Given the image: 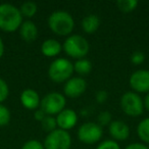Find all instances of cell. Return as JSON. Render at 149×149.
<instances>
[{"mask_svg":"<svg viewBox=\"0 0 149 149\" xmlns=\"http://www.w3.org/2000/svg\"><path fill=\"white\" fill-rule=\"evenodd\" d=\"M23 15L19 8L11 3L0 4V30L6 33L17 31L23 24Z\"/></svg>","mask_w":149,"mask_h":149,"instance_id":"obj_1","label":"cell"},{"mask_svg":"<svg viewBox=\"0 0 149 149\" xmlns=\"http://www.w3.org/2000/svg\"><path fill=\"white\" fill-rule=\"evenodd\" d=\"M47 24L49 29L57 36H70L74 29V19L65 10H55L48 17Z\"/></svg>","mask_w":149,"mask_h":149,"instance_id":"obj_2","label":"cell"},{"mask_svg":"<svg viewBox=\"0 0 149 149\" xmlns=\"http://www.w3.org/2000/svg\"><path fill=\"white\" fill-rule=\"evenodd\" d=\"M62 50L68 56L74 59L85 58L89 53L90 44L85 37L79 34H72L64 40L62 44Z\"/></svg>","mask_w":149,"mask_h":149,"instance_id":"obj_3","label":"cell"},{"mask_svg":"<svg viewBox=\"0 0 149 149\" xmlns=\"http://www.w3.org/2000/svg\"><path fill=\"white\" fill-rule=\"evenodd\" d=\"M74 63L68 58H55L48 68V77L54 83H65L74 74Z\"/></svg>","mask_w":149,"mask_h":149,"instance_id":"obj_4","label":"cell"},{"mask_svg":"<svg viewBox=\"0 0 149 149\" xmlns=\"http://www.w3.org/2000/svg\"><path fill=\"white\" fill-rule=\"evenodd\" d=\"M120 105L123 111L132 118L140 116L144 111L143 99L134 91H128L123 94L120 100Z\"/></svg>","mask_w":149,"mask_h":149,"instance_id":"obj_5","label":"cell"},{"mask_svg":"<svg viewBox=\"0 0 149 149\" xmlns=\"http://www.w3.org/2000/svg\"><path fill=\"white\" fill-rule=\"evenodd\" d=\"M66 98L59 92H49L41 98L40 107L47 116H56L61 110L65 108Z\"/></svg>","mask_w":149,"mask_h":149,"instance_id":"obj_6","label":"cell"},{"mask_svg":"<svg viewBox=\"0 0 149 149\" xmlns=\"http://www.w3.org/2000/svg\"><path fill=\"white\" fill-rule=\"evenodd\" d=\"M43 145L45 149H70L72 146V136L68 131L57 128L46 135Z\"/></svg>","mask_w":149,"mask_h":149,"instance_id":"obj_7","label":"cell"},{"mask_svg":"<svg viewBox=\"0 0 149 149\" xmlns=\"http://www.w3.org/2000/svg\"><path fill=\"white\" fill-rule=\"evenodd\" d=\"M77 136L82 143L94 144L101 140L103 136V128L95 122H86L79 127Z\"/></svg>","mask_w":149,"mask_h":149,"instance_id":"obj_8","label":"cell"},{"mask_svg":"<svg viewBox=\"0 0 149 149\" xmlns=\"http://www.w3.org/2000/svg\"><path fill=\"white\" fill-rule=\"evenodd\" d=\"M130 87L136 93H148L149 92V70H137L130 76Z\"/></svg>","mask_w":149,"mask_h":149,"instance_id":"obj_9","label":"cell"},{"mask_svg":"<svg viewBox=\"0 0 149 149\" xmlns=\"http://www.w3.org/2000/svg\"><path fill=\"white\" fill-rule=\"evenodd\" d=\"M87 89L86 80L82 77H72L63 85V95L70 98H78Z\"/></svg>","mask_w":149,"mask_h":149,"instance_id":"obj_10","label":"cell"},{"mask_svg":"<svg viewBox=\"0 0 149 149\" xmlns=\"http://www.w3.org/2000/svg\"><path fill=\"white\" fill-rule=\"evenodd\" d=\"M55 120L58 129L68 131L77 125L79 118H78V113L74 109L65 107L55 116Z\"/></svg>","mask_w":149,"mask_h":149,"instance_id":"obj_11","label":"cell"},{"mask_svg":"<svg viewBox=\"0 0 149 149\" xmlns=\"http://www.w3.org/2000/svg\"><path fill=\"white\" fill-rule=\"evenodd\" d=\"M108 132L112 140L116 142L126 141L130 137V127L120 120H112L108 126Z\"/></svg>","mask_w":149,"mask_h":149,"instance_id":"obj_12","label":"cell"},{"mask_svg":"<svg viewBox=\"0 0 149 149\" xmlns=\"http://www.w3.org/2000/svg\"><path fill=\"white\" fill-rule=\"evenodd\" d=\"M19 100H21L22 105L26 109L34 110V111L40 107V103H41V97L39 93L32 88H27L23 90L19 96Z\"/></svg>","mask_w":149,"mask_h":149,"instance_id":"obj_13","label":"cell"},{"mask_svg":"<svg viewBox=\"0 0 149 149\" xmlns=\"http://www.w3.org/2000/svg\"><path fill=\"white\" fill-rule=\"evenodd\" d=\"M19 36L24 41L31 43V42L35 41L38 37V27L33 21L31 19H27L24 21L23 24L21 25L19 29Z\"/></svg>","mask_w":149,"mask_h":149,"instance_id":"obj_14","label":"cell"},{"mask_svg":"<svg viewBox=\"0 0 149 149\" xmlns=\"http://www.w3.org/2000/svg\"><path fill=\"white\" fill-rule=\"evenodd\" d=\"M62 51V44L56 39L49 38L43 41L41 45V52L46 57H55Z\"/></svg>","mask_w":149,"mask_h":149,"instance_id":"obj_15","label":"cell"},{"mask_svg":"<svg viewBox=\"0 0 149 149\" xmlns=\"http://www.w3.org/2000/svg\"><path fill=\"white\" fill-rule=\"evenodd\" d=\"M82 29L87 34H94L100 27V19L95 13H90L84 17L81 22Z\"/></svg>","mask_w":149,"mask_h":149,"instance_id":"obj_16","label":"cell"},{"mask_svg":"<svg viewBox=\"0 0 149 149\" xmlns=\"http://www.w3.org/2000/svg\"><path fill=\"white\" fill-rule=\"evenodd\" d=\"M74 70L79 74V77L86 76L92 70V63L87 58L77 59L74 63Z\"/></svg>","mask_w":149,"mask_h":149,"instance_id":"obj_17","label":"cell"},{"mask_svg":"<svg viewBox=\"0 0 149 149\" xmlns=\"http://www.w3.org/2000/svg\"><path fill=\"white\" fill-rule=\"evenodd\" d=\"M137 135L140 140L149 144V118H145L137 126Z\"/></svg>","mask_w":149,"mask_h":149,"instance_id":"obj_18","label":"cell"},{"mask_svg":"<svg viewBox=\"0 0 149 149\" xmlns=\"http://www.w3.org/2000/svg\"><path fill=\"white\" fill-rule=\"evenodd\" d=\"M19 10H21L23 17H26L28 19H31V17H33L37 13L38 6L34 1H25V2L22 3Z\"/></svg>","mask_w":149,"mask_h":149,"instance_id":"obj_19","label":"cell"},{"mask_svg":"<svg viewBox=\"0 0 149 149\" xmlns=\"http://www.w3.org/2000/svg\"><path fill=\"white\" fill-rule=\"evenodd\" d=\"M139 2L137 0H118L116 6L123 13H131L137 8Z\"/></svg>","mask_w":149,"mask_h":149,"instance_id":"obj_20","label":"cell"},{"mask_svg":"<svg viewBox=\"0 0 149 149\" xmlns=\"http://www.w3.org/2000/svg\"><path fill=\"white\" fill-rule=\"evenodd\" d=\"M41 127L46 133H50L52 131L57 129V124H56L55 116H46V118L41 122Z\"/></svg>","mask_w":149,"mask_h":149,"instance_id":"obj_21","label":"cell"},{"mask_svg":"<svg viewBox=\"0 0 149 149\" xmlns=\"http://www.w3.org/2000/svg\"><path fill=\"white\" fill-rule=\"evenodd\" d=\"M11 120L10 110L5 105L0 103V127L7 126Z\"/></svg>","mask_w":149,"mask_h":149,"instance_id":"obj_22","label":"cell"},{"mask_svg":"<svg viewBox=\"0 0 149 149\" xmlns=\"http://www.w3.org/2000/svg\"><path fill=\"white\" fill-rule=\"evenodd\" d=\"M112 122V116L111 113L107 110H103L101 111L97 116V124L100 125L101 127L104 126H109V124Z\"/></svg>","mask_w":149,"mask_h":149,"instance_id":"obj_23","label":"cell"},{"mask_svg":"<svg viewBox=\"0 0 149 149\" xmlns=\"http://www.w3.org/2000/svg\"><path fill=\"white\" fill-rule=\"evenodd\" d=\"M95 149H122L118 142L112 140V139H106L99 143Z\"/></svg>","mask_w":149,"mask_h":149,"instance_id":"obj_24","label":"cell"},{"mask_svg":"<svg viewBox=\"0 0 149 149\" xmlns=\"http://www.w3.org/2000/svg\"><path fill=\"white\" fill-rule=\"evenodd\" d=\"M9 95V87L4 79L0 78V103L2 104L5 100L8 98Z\"/></svg>","mask_w":149,"mask_h":149,"instance_id":"obj_25","label":"cell"},{"mask_svg":"<svg viewBox=\"0 0 149 149\" xmlns=\"http://www.w3.org/2000/svg\"><path fill=\"white\" fill-rule=\"evenodd\" d=\"M21 149H45L44 145L41 141L36 140V139H30L26 141L23 144Z\"/></svg>","mask_w":149,"mask_h":149,"instance_id":"obj_26","label":"cell"},{"mask_svg":"<svg viewBox=\"0 0 149 149\" xmlns=\"http://www.w3.org/2000/svg\"><path fill=\"white\" fill-rule=\"evenodd\" d=\"M144 60H145V54L142 51L137 50V51H134L131 54V61H132V63L136 64V65L142 64L144 62Z\"/></svg>","mask_w":149,"mask_h":149,"instance_id":"obj_27","label":"cell"},{"mask_svg":"<svg viewBox=\"0 0 149 149\" xmlns=\"http://www.w3.org/2000/svg\"><path fill=\"white\" fill-rule=\"evenodd\" d=\"M108 98V93L105 91V90H99V91L96 92V95H95V99L96 102L99 104H102L107 100Z\"/></svg>","mask_w":149,"mask_h":149,"instance_id":"obj_28","label":"cell"},{"mask_svg":"<svg viewBox=\"0 0 149 149\" xmlns=\"http://www.w3.org/2000/svg\"><path fill=\"white\" fill-rule=\"evenodd\" d=\"M46 116H47V114H46L41 108H38V109H36L35 111H34V118H35L37 122L41 123L42 120L46 118Z\"/></svg>","mask_w":149,"mask_h":149,"instance_id":"obj_29","label":"cell"},{"mask_svg":"<svg viewBox=\"0 0 149 149\" xmlns=\"http://www.w3.org/2000/svg\"><path fill=\"white\" fill-rule=\"evenodd\" d=\"M125 149H149L148 146H146L143 143H139V142H135V143H131V144L127 145L125 147Z\"/></svg>","mask_w":149,"mask_h":149,"instance_id":"obj_30","label":"cell"},{"mask_svg":"<svg viewBox=\"0 0 149 149\" xmlns=\"http://www.w3.org/2000/svg\"><path fill=\"white\" fill-rule=\"evenodd\" d=\"M143 103H144V109L149 111V92L146 94V96H145L144 99H143Z\"/></svg>","mask_w":149,"mask_h":149,"instance_id":"obj_31","label":"cell"},{"mask_svg":"<svg viewBox=\"0 0 149 149\" xmlns=\"http://www.w3.org/2000/svg\"><path fill=\"white\" fill-rule=\"evenodd\" d=\"M4 50H5L4 43H3V40H2V38H1V36H0V59L2 58L3 54H4Z\"/></svg>","mask_w":149,"mask_h":149,"instance_id":"obj_32","label":"cell"}]
</instances>
